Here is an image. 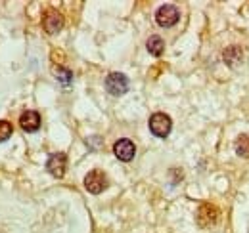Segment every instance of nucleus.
Returning a JSON list of instances; mask_svg holds the SVG:
<instances>
[{
    "instance_id": "1a4fd4ad",
    "label": "nucleus",
    "mask_w": 249,
    "mask_h": 233,
    "mask_svg": "<svg viewBox=\"0 0 249 233\" xmlns=\"http://www.w3.org/2000/svg\"><path fill=\"white\" fill-rule=\"evenodd\" d=\"M19 124L25 132H36L40 126V115L36 111H25L19 116Z\"/></svg>"
},
{
    "instance_id": "20e7f679",
    "label": "nucleus",
    "mask_w": 249,
    "mask_h": 233,
    "mask_svg": "<svg viewBox=\"0 0 249 233\" xmlns=\"http://www.w3.org/2000/svg\"><path fill=\"white\" fill-rule=\"evenodd\" d=\"M106 90L111 96H123L128 90V79L123 73H109L107 79H106Z\"/></svg>"
},
{
    "instance_id": "9b49d317",
    "label": "nucleus",
    "mask_w": 249,
    "mask_h": 233,
    "mask_svg": "<svg viewBox=\"0 0 249 233\" xmlns=\"http://www.w3.org/2000/svg\"><path fill=\"white\" fill-rule=\"evenodd\" d=\"M224 61L230 65V67H236L240 61H242V50L238 46H230L224 50Z\"/></svg>"
},
{
    "instance_id": "f03ea898",
    "label": "nucleus",
    "mask_w": 249,
    "mask_h": 233,
    "mask_svg": "<svg viewBox=\"0 0 249 233\" xmlns=\"http://www.w3.org/2000/svg\"><path fill=\"white\" fill-rule=\"evenodd\" d=\"M196 220L201 228H211L218 222V208L211 203H203L197 208V214H196Z\"/></svg>"
},
{
    "instance_id": "f8f14e48",
    "label": "nucleus",
    "mask_w": 249,
    "mask_h": 233,
    "mask_svg": "<svg viewBox=\"0 0 249 233\" xmlns=\"http://www.w3.org/2000/svg\"><path fill=\"white\" fill-rule=\"evenodd\" d=\"M236 153L240 157H246L249 159V136L248 134H242L236 138Z\"/></svg>"
},
{
    "instance_id": "7ed1b4c3",
    "label": "nucleus",
    "mask_w": 249,
    "mask_h": 233,
    "mask_svg": "<svg viewBox=\"0 0 249 233\" xmlns=\"http://www.w3.org/2000/svg\"><path fill=\"white\" fill-rule=\"evenodd\" d=\"M63 27V16L56 10V8H48L42 14V29L48 34H56L60 33Z\"/></svg>"
},
{
    "instance_id": "9d476101",
    "label": "nucleus",
    "mask_w": 249,
    "mask_h": 233,
    "mask_svg": "<svg viewBox=\"0 0 249 233\" xmlns=\"http://www.w3.org/2000/svg\"><path fill=\"white\" fill-rule=\"evenodd\" d=\"M146 48H148V52H150L152 56L159 58V56L163 54V50H165V42H163V38H161V36L154 34V36H150V38H148Z\"/></svg>"
},
{
    "instance_id": "6e6552de",
    "label": "nucleus",
    "mask_w": 249,
    "mask_h": 233,
    "mask_svg": "<svg viewBox=\"0 0 249 233\" xmlns=\"http://www.w3.org/2000/svg\"><path fill=\"white\" fill-rule=\"evenodd\" d=\"M113 153H115V157L119 159V161H124V163H128V161H132L134 159V153H136V146L130 142V140H117L115 142V146H113Z\"/></svg>"
},
{
    "instance_id": "423d86ee",
    "label": "nucleus",
    "mask_w": 249,
    "mask_h": 233,
    "mask_svg": "<svg viewBox=\"0 0 249 233\" xmlns=\"http://www.w3.org/2000/svg\"><path fill=\"white\" fill-rule=\"evenodd\" d=\"M178 17H180L178 10H177L175 6H171V4L161 6L156 14V21L161 27H173V25L178 21Z\"/></svg>"
},
{
    "instance_id": "0eeeda50",
    "label": "nucleus",
    "mask_w": 249,
    "mask_h": 233,
    "mask_svg": "<svg viewBox=\"0 0 249 233\" xmlns=\"http://www.w3.org/2000/svg\"><path fill=\"white\" fill-rule=\"evenodd\" d=\"M46 168L54 178H63L67 168V155L65 153H54L46 161Z\"/></svg>"
},
{
    "instance_id": "39448f33",
    "label": "nucleus",
    "mask_w": 249,
    "mask_h": 233,
    "mask_svg": "<svg viewBox=\"0 0 249 233\" xmlns=\"http://www.w3.org/2000/svg\"><path fill=\"white\" fill-rule=\"evenodd\" d=\"M85 187L90 193L98 195V193H102L107 187V178H106V174L102 170H90L87 174V178H85Z\"/></svg>"
},
{
    "instance_id": "f257e3e1",
    "label": "nucleus",
    "mask_w": 249,
    "mask_h": 233,
    "mask_svg": "<svg viewBox=\"0 0 249 233\" xmlns=\"http://www.w3.org/2000/svg\"><path fill=\"white\" fill-rule=\"evenodd\" d=\"M173 128V120L171 116L165 115V113H154L150 116V130L152 134L157 136V138H167L169 132Z\"/></svg>"
},
{
    "instance_id": "4468645a",
    "label": "nucleus",
    "mask_w": 249,
    "mask_h": 233,
    "mask_svg": "<svg viewBox=\"0 0 249 233\" xmlns=\"http://www.w3.org/2000/svg\"><path fill=\"white\" fill-rule=\"evenodd\" d=\"M12 132H14V128H12V124H10L8 120H0V142H4V140H8V138L12 136Z\"/></svg>"
},
{
    "instance_id": "ddd939ff",
    "label": "nucleus",
    "mask_w": 249,
    "mask_h": 233,
    "mask_svg": "<svg viewBox=\"0 0 249 233\" xmlns=\"http://www.w3.org/2000/svg\"><path fill=\"white\" fill-rule=\"evenodd\" d=\"M54 75H56V79L62 83L63 86H69V84H71L73 75H71V71H69V69H65V67H56Z\"/></svg>"
}]
</instances>
